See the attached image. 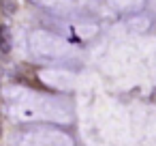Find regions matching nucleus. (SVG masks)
Instances as JSON below:
<instances>
[{
    "mask_svg": "<svg viewBox=\"0 0 156 146\" xmlns=\"http://www.w3.org/2000/svg\"><path fill=\"white\" fill-rule=\"evenodd\" d=\"M30 50L34 54V58L39 60H47V62H54V60H64L69 56V45L58 39L56 35H49L45 30H34L32 37H30Z\"/></svg>",
    "mask_w": 156,
    "mask_h": 146,
    "instance_id": "nucleus-1",
    "label": "nucleus"
},
{
    "mask_svg": "<svg viewBox=\"0 0 156 146\" xmlns=\"http://www.w3.org/2000/svg\"><path fill=\"white\" fill-rule=\"evenodd\" d=\"M37 5H43L51 11H69V9H75V7H81L86 0H32Z\"/></svg>",
    "mask_w": 156,
    "mask_h": 146,
    "instance_id": "nucleus-2",
    "label": "nucleus"
},
{
    "mask_svg": "<svg viewBox=\"0 0 156 146\" xmlns=\"http://www.w3.org/2000/svg\"><path fill=\"white\" fill-rule=\"evenodd\" d=\"M126 24H128L133 30L145 32V30L150 28V17H147V15H143V13H137L135 17H128V20H126Z\"/></svg>",
    "mask_w": 156,
    "mask_h": 146,
    "instance_id": "nucleus-4",
    "label": "nucleus"
},
{
    "mask_svg": "<svg viewBox=\"0 0 156 146\" xmlns=\"http://www.w3.org/2000/svg\"><path fill=\"white\" fill-rule=\"evenodd\" d=\"M0 7L5 13H15L17 11V0H0Z\"/></svg>",
    "mask_w": 156,
    "mask_h": 146,
    "instance_id": "nucleus-5",
    "label": "nucleus"
},
{
    "mask_svg": "<svg viewBox=\"0 0 156 146\" xmlns=\"http://www.w3.org/2000/svg\"><path fill=\"white\" fill-rule=\"evenodd\" d=\"M13 50V35L7 24H0V54H11Z\"/></svg>",
    "mask_w": 156,
    "mask_h": 146,
    "instance_id": "nucleus-3",
    "label": "nucleus"
}]
</instances>
